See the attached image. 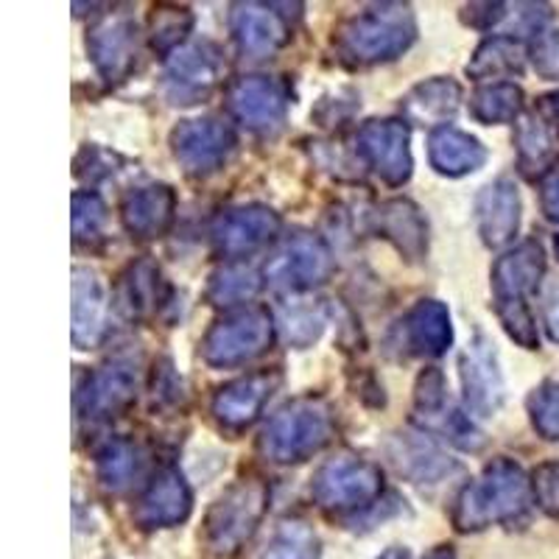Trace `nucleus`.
I'll return each instance as SVG.
<instances>
[{"label": "nucleus", "mask_w": 559, "mask_h": 559, "mask_svg": "<svg viewBox=\"0 0 559 559\" xmlns=\"http://www.w3.org/2000/svg\"><path fill=\"white\" fill-rule=\"evenodd\" d=\"M236 102H238V109H241L243 118H249V121H258V123L272 121L274 112L280 109L277 96H274L272 87L263 82L243 84V87L238 90Z\"/></svg>", "instance_id": "nucleus-1"}, {"label": "nucleus", "mask_w": 559, "mask_h": 559, "mask_svg": "<svg viewBox=\"0 0 559 559\" xmlns=\"http://www.w3.org/2000/svg\"><path fill=\"white\" fill-rule=\"evenodd\" d=\"M171 79L179 84V93H188V90L202 93V87L207 90L213 84V68L207 59L199 57V51H188L177 59Z\"/></svg>", "instance_id": "nucleus-2"}, {"label": "nucleus", "mask_w": 559, "mask_h": 559, "mask_svg": "<svg viewBox=\"0 0 559 559\" xmlns=\"http://www.w3.org/2000/svg\"><path fill=\"white\" fill-rule=\"evenodd\" d=\"M238 37H241L243 48H249V51H266V48H272L274 45V34H277V28H274L272 20L266 17V14H258V12H249L243 14V26L238 28Z\"/></svg>", "instance_id": "nucleus-3"}]
</instances>
